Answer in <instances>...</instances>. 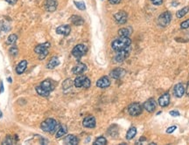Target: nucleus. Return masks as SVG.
Masks as SVG:
<instances>
[{"label":"nucleus","mask_w":189,"mask_h":145,"mask_svg":"<svg viewBox=\"0 0 189 145\" xmlns=\"http://www.w3.org/2000/svg\"><path fill=\"white\" fill-rule=\"evenodd\" d=\"M131 44V40L129 37H120L111 43V47L114 51L118 52L130 47Z\"/></svg>","instance_id":"nucleus-1"},{"label":"nucleus","mask_w":189,"mask_h":145,"mask_svg":"<svg viewBox=\"0 0 189 145\" xmlns=\"http://www.w3.org/2000/svg\"><path fill=\"white\" fill-rule=\"evenodd\" d=\"M53 90V86L49 80H43L40 86L36 87V91L38 94L43 97H47L52 91Z\"/></svg>","instance_id":"nucleus-2"},{"label":"nucleus","mask_w":189,"mask_h":145,"mask_svg":"<svg viewBox=\"0 0 189 145\" xmlns=\"http://www.w3.org/2000/svg\"><path fill=\"white\" fill-rule=\"evenodd\" d=\"M59 127L58 122L53 118H47L46 120H45L42 123L40 124V129L46 133H50L53 134L54 131L57 130Z\"/></svg>","instance_id":"nucleus-3"},{"label":"nucleus","mask_w":189,"mask_h":145,"mask_svg":"<svg viewBox=\"0 0 189 145\" xmlns=\"http://www.w3.org/2000/svg\"><path fill=\"white\" fill-rule=\"evenodd\" d=\"M50 43L49 42H46V43L40 44L39 46H37L34 49V52L37 54H39V59H44L47 56L48 54V48L50 47Z\"/></svg>","instance_id":"nucleus-4"},{"label":"nucleus","mask_w":189,"mask_h":145,"mask_svg":"<svg viewBox=\"0 0 189 145\" xmlns=\"http://www.w3.org/2000/svg\"><path fill=\"white\" fill-rule=\"evenodd\" d=\"M90 80L88 78L87 76L84 75H80L74 81V85L76 87H83V88H88L90 87Z\"/></svg>","instance_id":"nucleus-5"},{"label":"nucleus","mask_w":189,"mask_h":145,"mask_svg":"<svg viewBox=\"0 0 189 145\" xmlns=\"http://www.w3.org/2000/svg\"><path fill=\"white\" fill-rule=\"evenodd\" d=\"M87 46L83 44H79L74 47V49L72 50V54H73L74 57H75L76 59H80L82 56H84L87 53Z\"/></svg>","instance_id":"nucleus-6"},{"label":"nucleus","mask_w":189,"mask_h":145,"mask_svg":"<svg viewBox=\"0 0 189 145\" xmlns=\"http://www.w3.org/2000/svg\"><path fill=\"white\" fill-rule=\"evenodd\" d=\"M171 19H172V14L169 12H165L162 14H160V17L158 18V24L160 26L165 27L170 24Z\"/></svg>","instance_id":"nucleus-7"},{"label":"nucleus","mask_w":189,"mask_h":145,"mask_svg":"<svg viewBox=\"0 0 189 145\" xmlns=\"http://www.w3.org/2000/svg\"><path fill=\"white\" fill-rule=\"evenodd\" d=\"M142 111H143V107L141 106V104H139L138 102L131 103L128 107V112L131 116H139L142 113Z\"/></svg>","instance_id":"nucleus-8"},{"label":"nucleus","mask_w":189,"mask_h":145,"mask_svg":"<svg viewBox=\"0 0 189 145\" xmlns=\"http://www.w3.org/2000/svg\"><path fill=\"white\" fill-rule=\"evenodd\" d=\"M129 48V47H128ZM128 48L124 49V50H121V51L116 52V56L114 57V60L116 63H120V62H123L125 59L129 56V53H130V50H128Z\"/></svg>","instance_id":"nucleus-9"},{"label":"nucleus","mask_w":189,"mask_h":145,"mask_svg":"<svg viewBox=\"0 0 189 145\" xmlns=\"http://www.w3.org/2000/svg\"><path fill=\"white\" fill-rule=\"evenodd\" d=\"M114 19H115V20H116L117 24L124 25V24H125L127 22L128 15L124 11H119L118 12H116V14L114 15Z\"/></svg>","instance_id":"nucleus-10"},{"label":"nucleus","mask_w":189,"mask_h":145,"mask_svg":"<svg viewBox=\"0 0 189 145\" xmlns=\"http://www.w3.org/2000/svg\"><path fill=\"white\" fill-rule=\"evenodd\" d=\"M125 73H126V71L124 69L118 67V68H116V69L112 70L110 72V73H109V75H110L111 78H113L115 80H119V79L124 77V75H125Z\"/></svg>","instance_id":"nucleus-11"},{"label":"nucleus","mask_w":189,"mask_h":145,"mask_svg":"<svg viewBox=\"0 0 189 145\" xmlns=\"http://www.w3.org/2000/svg\"><path fill=\"white\" fill-rule=\"evenodd\" d=\"M58 6V2L57 0H46L45 1V9L46 11L53 12H54Z\"/></svg>","instance_id":"nucleus-12"},{"label":"nucleus","mask_w":189,"mask_h":145,"mask_svg":"<svg viewBox=\"0 0 189 145\" xmlns=\"http://www.w3.org/2000/svg\"><path fill=\"white\" fill-rule=\"evenodd\" d=\"M95 118L94 116H87L84 118L83 122H82V125L85 127V128H88V129H93L95 127Z\"/></svg>","instance_id":"nucleus-13"},{"label":"nucleus","mask_w":189,"mask_h":145,"mask_svg":"<svg viewBox=\"0 0 189 145\" xmlns=\"http://www.w3.org/2000/svg\"><path fill=\"white\" fill-rule=\"evenodd\" d=\"M143 107H144V109H146L147 112L152 113V112H153V111L155 110V109H156V102H155L154 99L151 98V99L147 100V101L144 103Z\"/></svg>","instance_id":"nucleus-14"},{"label":"nucleus","mask_w":189,"mask_h":145,"mask_svg":"<svg viewBox=\"0 0 189 145\" xmlns=\"http://www.w3.org/2000/svg\"><path fill=\"white\" fill-rule=\"evenodd\" d=\"M71 32V27L68 25H60L59 27H57L56 29V32L58 34L60 35H63V36H67L69 35Z\"/></svg>","instance_id":"nucleus-15"},{"label":"nucleus","mask_w":189,"mask_h":145,"mask_svg":"<svg viewBox=\"0 0 189 145\" xmlns=\"http://www.w3.org/2000/svg\"><path fill=\"white\" fill-rule=\"evenodd\" d=\"M185 87L182 83H178L174 86V94L176 97L178 98H180L182 97L184 94H185Z\"/></svg>","instance_id":"nucleus-16"},{"label":"nucleus","mask_w":189,"mask_h":145,"mask_svg":"<svg viewBox=\"0 0 189 145\" xmlns=\"http://www.w3.org/2000/svg\"><path fill=\"white\" fill-rule=\"evenodd\" d=\"M96 86L100 88H106L110 86V80L107 76H103L96 81Z\"/></svg>","instance_id":"nucleus-17"},{"label":"nucleus","mask_w":189,"mask_h":145,"mask_svg":"<svg viewBox=\"0 0 189 145\" xmlns=\"http://www.w3.org/2000/svg\"><path fill=\"white\" fill-rule=\"evenodd\" d=\"M169 103H170V94L167 93V94H163L162 96H160L159 99V104L160 107L162 108L167 107Z\"/></svg>","instance_id":"nucleus-18"},{"label":"nucleus","mask_w":189,"mask_h":145,"mask_svg":"<svg viewBox=\"0 0 189 145\" xmlns=\"http://www.w3.org/2000/svg\"><path fill=\"white\" fill-rule=\"evenodd\" d=\"M86 70H87V66L83 63H79L74 66L72 72L74 74H81V73L85 72Z\"/></svg>","instance_id":"nucleus-19"},{"label":"nucleus","mask_w":189,"mask_h":145,"mask_svg":"<svg viewBox=\"0 0 189 145\" xmlns=\"http://www.w3.org/2000/svg\"><path fill=\"white\" fill-rule=\"evenodd\" d=\"M26 67H27V60L23 59L16 66V72L18 74H22L23 72L26 71Z\"/></svg>","instance_id":"nucleus-20"},{"label":"nucleus","mask_w":189,"mask_h":145,"mask_svg":"<svg viewBox=\"0 0 189 145\" xmlns=\"http://www.w3.org/2000/svg\"><path fill=\"white\" fill-rule=\"evenodd\" d=\"M64 143L66 144L76 145L78 144V143H79V139L74 135H68L64 139Z\"/></svg>","instance_id":"nucleus-21"},{"label":"nucleus","mask_w":189,"mask_h":145,"mask_svg":"<svg viewBox=\"0 0 189 145\" xmlns=\"http://www.w3.org/2000/svg\"><path fill=\"white\" fill-rule=\"evenodd\" d=\"M70 21H71V23H72L73 25H77V26L82 25L83 23H84L83 19H82L81 16H78V15H73V16L70 18Z\"/></svg>","instance_id":"nucleus-22"},{"label":"nucleus","mask_w":189,"mask_h":145,"mask_svg":"<svg viewBox=\"0 0 189 145\" xmlns=\"http://www.w3.org/2000/svg\"><path fill=\"white\" fill-rule=\"evenodd\" d=\"M60 65V60H59L58 57H53V58L50 59V60L48 61L47 65H46V67L48 69H53L54 67H56L57 66Z\"/></svg>","instance_id":"nucleus-23"},{"label":"nucleus","mask_w":189,"mask_h":145,"mask_svg":"<svg viewBox=\"0 0 189 145\" xmlns=\"http://www.w3.org/2000/svg\"><path fill=\"white\" fill-rule=\"evenodd\" d=\"M131 34V28H121V29L118 31V35L120 37H129Z\"/></svg>","instance_id":"nucleus-24"},{"label":"nucleus","mask_w":189,"mask_h":145,"mask_svg":"<svg viewBox=\"0 0 189 145\" xmlns=\"http://www.w3.org/2000/svg\"><path fill=\"white\" fill-rule=\"evenodd\" d=\"M136 134H137V129L135 127H131L126 134V139L127 140H131L132 138H134Z\"/></svg>","instance_id":"nucleus-25"},{"label":"nucleus","mask_w":189,"mask_h":145,"mask_svg":"<svg viewBox=\"0 0 189 145\" xmlns=\"http://www.w3.org/2000/svg\"><path fill=\"white\" fill-rule=\"evenodd\" d=\"M188 12H189V6H186V7L182 8V9L180 10V11L177 12L176 17H177L178 19H181V18H183V17L185 16V15L187 14Z\"/></svg>","instance_id":"nucleus-26"},{"label":"nucleus","mask_w":189,"mask_h":145,"mask_svg":"<svg viewBox=\"0 0 189 145\" xmlns=\"http://www.w3.org/2000/svg\"><path fill=\"white\" fill-rule=\"evenodd\" d=\"M67 132V128L66 126H61L58 130H57V133H56V138H60L62 137L63 136H65Z\"/></svg>","instance_id":"nucleus-27"},{"label":"nucleus","mask_w":189,"mask_h":145,"mask_svg":"<svg viewBox=\"0 0 189 145\" xmlns=\"http://www.w3.org/2000/svg\"><path fill=\"white\" fill-rule=\"evenodd\" d=\"M18 39V36L16 34H11L10 36L7 38V40H6V43L8 45H13V44L17 41Z\"/></svg>","instance_id":"nucleus-28"},{"label":"nucleus","mask_w":189,"mask_h":145,"mask_svg":"<svg viewBox=\"0 0 189 145\" xmlns=\"http://www.w3.org/2000/svg\"><path fill=\"white\" fill-rule=\"evenodd\" d=\"M106 143H107V140H106V138L103 137H98L94 143V145H105Z\"/></svg>","instance_id":"nucleus-29"},{"label":"nucleus","mask_w":189,"mask_h":145,"mask_svg":"<svg viewBox=\"0 0 189 145\" xmlns=\"http://www.w3.org/2000/svg\"><path fill=\"white\" fill-rule=\"evenodd\" d=\"M0 29L2 30L3 32H8V31L11 30V26L6 21H3L0 24Z\"/></svg>","instance_id":"nucleus-30"},{"label":"nucleus","mask_w":189,"mask_h":145,"mask_svg":"<svg viewBox=\"0 0 189 145\" xmlns=\"http://www.w3.org/2000/svg\"><path fill=\"white\" fill-rule=\"evenodd\" d=\"M74 5H75V6L78 8L79 10H81V11H84V10H86L85 3H84V2H82V1H81V2L74 1Z\"/></svg>","instance_id":"nucleus-31"},{"label":"nucleus","mask_w":189,"mask_h":145,"mask_svg":"<svg viewBox=\"0 0 189 145\" xmlns=\"http://www.w3.org/2000/svg\"><path fill=\"white\" fill-rule=\"evenodd\" d=\"M15 143L14 139L13 137H10V136H7L5 139V141L3 142V144H7V145H10V144H13Z\"/></svg>","instance_id":"nucleus-32"},{"label":"nucleus","mask_w":189,"mask_h":145,"mask_svg":"<svg viewBox=\"0 0 189 145\" xmlns=\"http://www.w3.org/2000/svg\"><path fill=\"white\" fill-rule=\"evenodd\" d=\"M9 52H10V53L12 55V56H16L17 55V53H18V52H19V49H18V47L17 46H12L11 48H10V50H9Z\"/></svg>","instance_id":"nucleus-33"},{"label":"nucleus","mask_w":189,"mask_h":145,"mask_svg":"<svg viewBox=\"0 0 189 145\" xmlns=\"http://www.w3.org/2000/svg\"><path fill=\"white\" fill-rule=\"evenodd\" d=\"M72 86V80H65V82L63 83V87L64 89H67V88H69V87Z\"/></svg>","instance_id":"nucleus-34"},{"label":"nucleus","mask_w":189,"mask_h":145,"mask_svg":"<svg viewBox=\"0 0 189 145\" xmlns=\"http://www.w3.org/2000/svg\"><path fill=\"white\" fill-rule=\"evenodd\" d=\"M180 27H181L182 29H187V28H189V19L182 22L181 24H180Z\"/></svg>","instance_id":"nucleus-35"},{"label":"nucleus","mask_w":189,"mask_h":145,"mask_svg":"<svg viewBox=\"0 0 189 145\" xmlns=\"http://www.w3.org/2000/svg\"><path fill=\"white\" fill-rule=\"evenodd\" d=\"M177 130V126H172V127H169L167 130V134H171L173 133L174 131Z\"/></svg>","instance_id":"nucleus-36"},{"label":"nucleus","mask_w":189,"mask_h":145,"mask_svg":"<svg viewBox=\"0 0 189 145\" xmlns=\"http://www.w3.org/2000/svg\"><path fill=\"white\" fill-rule=\"evenodd\" d=\"M151 1L155 5H161L163 4V0H151Z\"/></svg>","instance_id":"nucleus-37"},{"label":"nucleus","mask_w":189,"mask_h":145,"mask_svg":"<svg viewBox=\"0 0 189 145\" xmlns=\"http://www.w3.org/2000/svg\"><path fill=\"white\" fill-rule=\"evenodd\" d=\"M170 115L172 116H174V117H177V116H180V112L176 111V110H174V111L170 112Z\"/></svg>","instance_id":"nucleus-38"},{"label":"nucleus","mask_w":189,"mask_h":145,"mask_svg":"<svg viewBox=\"0 0 189 145\" xmlns=\"http://www.w3.org/2000/svg\"><path fill=\"white\" fill-rule=\"evenodd\" d=\"M109 2L111 5H117L121 2V0H109Z\"/></svg>","instance_id":"nucleus-39"},{"label":"nucleus","mask_w":189,"mask_h":145,"mask_svg":"<svg viewBox=\"0 0 189 145\" xmlns=\"http://www.w3.org/2000/svg\"><path fill=\"white\" fill-rule=\"evenodd\" d=\"M7 3H9L10 5H15L17 2H18V0H5Z\"/></svg>","instance_id":"nucleus-40"},{"label":"nucleus","mask_w":189,"mask_h":145,"mask_svg":"<svg viewBox=\"0 0 189 145\" xmlns=\"http://www.w3.org/2000/svg\"><path fill=\"white\" fill-rule=\"evenodd\" d=\"M4 92V86H3V82L0 81V94Z\"/></svg>","instance_id":"nucleus-41"},{"label":"nucleus","mask_w":189,"mask_h":145,"mask_svg":"<svg viewBox=\"0 0 189 145\" xmlns=\"http://www.w3.org/2000/svg\"><path fill=\"white\" fill-rule=\"evenodd\" d=\"M186 93L187 95H189V81L187 82V88H186Z\"/></svg>","instance_id":"nucleus-42"},{"label":"nucleus","mask_w":189,"mask_h":145,"mask_svg":"<svg viewBox=\"0 0 189 145\" xmlns=\"http://www.w3.org/2000/svg\"><path fill=\"white\" fill-rule=\"evenodd\" d=\"M2 116H3V114H2V112H1V110H0V118L2 117Z\"/></svg>","instance_id":"nucleus-43"},{"label":"nucleus","mask_w":189,"mask_h":145,"mask_svg":"<svg viewBox=\"0 0 189 145\" xmlns=\"http://www.w3.org/2000/svg\"><path fill=\"white\" fill-rule=\"evenodd\" d=\"M8 80H9V82H12V79L11 78H8Z\"/></svg>","instance_id":"nucleus-44"}]
</instances>
